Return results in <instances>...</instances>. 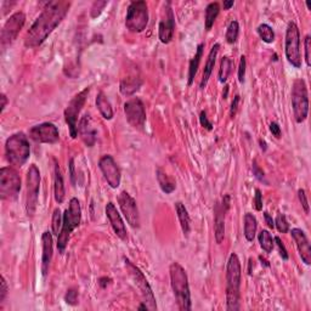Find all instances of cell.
<instances>
[{"label": "cell", "mask_w": 311, "mask_h": 311, "mask_svg": "<svg viewBox=\"0 0 311 311\" xmlns=\"http://www.w3.org/2000/svg\"><path fill=\"white\" fill-rule=\"evenodd\" d=\"M106 217H107L108 221H110L112 229H113L114 233L117 235L122 241H127L128 240V231L124 224L123 219H122L119 211L117 210V208L112 202H108L106 204Z\"/></svg>", "instance_id": "ffe728a7"}, {"label": "cell", "mask_w": 311, "mask_h": 311, "mask_svg": "<svg viewBox=\"0 0 311 311\" xmlns=\"http://www.w3.org/2000/svg\"><path fill=\"white\" fill-rule=\"evenodd\" d=\"M141 85H142V79L139 78V77L135 76L126 77V78L122 79L119 90L122 92V95L129 98V96L135 94L136 91H139Z\"/></svg>", "instance_id": "484cf974"}, {"label": "cell", "mask_w": 311, "mask_h": 311, "mask_svg": "<svg viewBox=\"0 0 311 311\" xmlns=\"http://www.w3.org/2000/svg\"><path fill=\"white\" fill-rule=\"evenodd\" d=\"M259 243H260L261 249L265 253H268V254H270L272 252V249H274L275 246V241H274V237L270 232H269L268 230H261L260 233H259L258 236Z\"/></svg>", "instance_id": "836d02e7"}, {"label": "cell", "mask_w": 311, "mask_h": 311, "mask_svg": "<svg viewBox=\"0 0 311 311\" xmlns=\"http://www.w3.org/2000/svg\"><path fill=\"white\" fill-rule=\"evenodd\" d=\"M82 221V207L78 198H72L69 206L63 213V223L59 236H57V249L61 254L65 253L67 243L69 241L70 233L81 225Z\"/></svg>", "instance_id": "277c9868"}, {"label": "cell", "mask_w": 311, "mask_h": 311, "mask_svg": "<svg viewBox=\"0 0 311 311\" xmlns=\"http://www.w3.org/2000/svg\"><path fill=\"white\" fill-rule=\"evenodd\" d=\"M124 264H126L127 270L129 271L130 277L133 278L134 283L136 284V287L139 288L141 296L143 298V303L146 304L149 310L155 311L157 310V304H156V298L153 294L152 288H151L149 281L143 275V272L140 270L137 266L134 264L133 261H130L128 258H124Z\"/></svg>", "instance_id": "ba28073f"}, {"label": "cell", "mask_w": 311, "mask_h": 311, "mask_svg": "<svg viewBox=\"0 0 311 311\" xmlns=\"http://www.w3.org/2000/svg\"><path fill=\"white\" fill-rule=\"evenodd\" d=\"M284 54H286L287 61L292 66L296 67V68H300V32L296 22H290L287 26L286 40H284Z\"/></svg>", "instance_id": "30bf717a"}, {"label": "cell", "mask_w": 311, "mask_h": 311, "mask_svg": "<svg viewBox=\"0 0 311 311\" xmlns=\"http://www.w3.org/2000/svg\"><path fill=\"white\" fill-rule=\"evenodd\" d=\"M41 247H43V254H41V271L44 276H46L49 272V266L53 259L54 247H53V235L49 231L41 235Z\"/></svg>", "instance_id": "603a6c76"}, {"label": "cell", "mask_w": 311, "mask_h": 311, "mask_svg": "<svg viewBox=\"0 0 311 311\" xmlns=\"http://www.w3.org/2000/svg\"><path fill=\"white\" fill-rule=\"evenodd\" d=\"M55 162V169H54V196L57 203L61 204L65 201V182H63V176L61 173L60 165Z\"/></svg>", "instance_id": "d4e9b609"}, {"label": "cell", "mask_w": 311, "mask_h": 311, "mask_svg": "<svg viewBox=\"0 0 311 311\" xmlns=\"http://www.w3.org/2000/svg\"><path fill=\"white\" fill-rule=\"evenodd\" d=\"M233 67V61L230 59V57L224 56L221 59L220 62V68H219V75H218V78H219L220 83H226L227 79L231 75V70H232Z\"/></svg>", "instance_id": "d6a6232c"}, {"label": "cell", "mask_w": 311, "mask_h": 311, "mask_svg": "<svg viewBox=\"0 0 311 311\" xmlns=\"http://www.w3.org/2000/svg\"><path fill=\"white\" fill-rule=\"evenodd\" d=\"M26 23V16L23 12L18 11L15 12L14 15L10 16L8 21L5 22L4 27L2 30V34H0V45L2 49L5 50L9 45H11L14 41L17 39L18 34L23 26Z\"/></svg>", "instance_id": "4fadbf2b"}, {"label": "cell", "mask_w": 311, "mask_h": 311, "mask_svg": "<svg viewBox=\"0 0 311 311\" xmlns=\"http://www.w3.org/2000/svg\"><path fill=\"white\" fill-rule=\"evenodd\" d=\"M220 50V44L216 43L213 46H211V49L209 51V55H208L206 66H204L203 69V76H202L201 83H200V88L204 89L206 88V85L208 84V81H209L211 73H213L214 66H216V61L218 57V54H219Z\"/></svg>", "instance_id": "cb8c5ba5"}, {"label": "cell", "mask_w": 311, "mask_h": 311, "mask_svg": "<svg viewBox=\"0 0 311 311\" xmlns=\"http://www.w3.org/2000/svg\"><path fill=\"white\" fill-rule=\"evenodd\" d=\"M111 278H108V277H101L100 280H99V284H100V287L101 288H106L108 286V284L111 283Z\"/></svg>", "instance_id": "db71d44e"}, {"label": "cell", "mask_w": 311, "mask_h": 311, "mask_svg": "<svg viewBox=\"0 0 311 311\" xmlns=\"http://www.w3.org/2000/svg\"><path fill=\"white\" fill-rule=\"evenodd\" d=\"M0 99H2V106H0L2 108H0V112L3 113V112H4V110H5L6 105H8V98H6L5 94H2V98H0Z\"/></svg>", "instance_id": "11a10c76"}, {"label": "cell", "mask_w": 311, "mask_h": 311, "mask_svg": "<svg viewBox=\"0 0 311 311\" xmlns=\"http://www.w3.org/2000/svg\"><path fill=\"white\" fill-rule=\"evenodd\" d=\"M156 175H157V180H158V184H159V186H161V190L164 192V194L169 195L175 190V187H176L175 181L173 180L172 178H169V176L166 175L161 168L157 169Z\"/></svg>", "instance_id": "4dcf8cb0"}, {"label": "cell", "mask_w": 311, "mask_h": 311, "mask_svg": "<svg viewBox=\"0 0 311 311\" xmlns=\"http://www.w3.org/2000/svg\"><path fill=\"white\" fill-rule=\"evenodd\" d=\"M298 198H299V202H300L301 207H303L304 211H305L306 214H309L310 207H309V202H307V197H306L305 190H303V188H300V190L298 191Z\"/></svg>", "instance_id": "ee69618b"}, {"label": "cell", "mask_w": 311, "mask_h": 311, "mask_svg": "<svg viewBox=\"0 0 311 311\" xmlns=\"http://www.w3.org/2000/svg\"><path fill=\"white\" fill-rule=\"evenodd\" d=\"M252 171H253V175H254L259 181L264 182V184H266V185H269V182L266 181V179H265V173L261 171L260 166L258 165L256 161H253V163H252Z\"/></svg>", "instance_id": "60d3db41"}, {"label": "cell", "mask_w": 311, "mask_h": 311, "mask_svg": "<svg viewBox=\"0 0 311 311\" xmlns=\"http://www.w3.org/2000/svg\"><path fill=\"white\" fill-rule=\"evenodd\" d=\"M89 91H90V88L83 89L81 92H78V94L69 101V104L67 105L65 110V121L67 126H68L69 134L72 139H76V137L78 136V117L82 108L84 107Z\"/></svg>", "instance_id": "8fae6325"}, {"label": "cell", "mask_w": 311, "mask_h": 311, "mask_svg": "<svg viewBox=\"0 0 311 311\" xmlns=\"http://www.w3.org/2000/svg\"><path fill=\"white\" fill-rule=\"evenodd\" d=\"M9 293V288L8 283H6V280L4 276H2V290H0V304H3L6 299V296Z\"/></svg>", "instance_id": "c3c4849f"}, {"label": "cell", "mask_w": 311, "mask_h": 311, "mask_svg": "<svg viewBox=\"0 0 311 311\" xmlns=\"http://www.w3.org/2000/svg\"><path fill=\"white\" fill-rule=\"evenodd\" d=\"M175 32V17L171 6V3H166L164 17L159 22L158 38L163 44H169L174 37Z\"/></svg>", "instance_id": "d6986e66"}, {"label": "cell", "mask_w": 311, "mask_h": 311, "mask_svg": "<svg viewBox=\"0 0 311 311\" xmlns=\"http://www.w3.org/2000/svg\"><path fill=\"white\" fill-rule=\"evenodd\" d=\"M231 197L225 195L221 202H217L214 206V236L218 245L224 241L225 237V216L230 209Z\"/></svg>", "instance_id": "9a60e30c"}, {"label": "cell", "mask_w": 311, "mask_h": 311, "mask_svg": "<svg viewBox=\"0 0 311 311\" xmlns=\"http://www.w3.org/2000/svg\"><path fill=\"white\" fill-rule=\"evenodd\" d=\"M127 122L135 129H143L146 123V111L143 102L139 98H133L124 104Z\"/></svg>", "instance_id": "5bb4252c"}, {"label": "cell", "mask_w": 311, "mask_h": 311, "mask_svg": "<svg viewBox=\"0 0 311 311\" xmlns=\"http://www.w3.org/2000/svg\"><path fill=\"white\" fill-rule=\"evenodd\" d=\"M149 25V8L146 2H131L127 10L126 27L131 33H141Z\"/></svg>", "instance_id": "52a82bcc"}, {"label": "cell", "mask_w": 311, "mask_h": 311, "mask_svg": "<svg viewBox=\"0 0 311 311\" xmlns=\"http://www.w3.org/2000/svg\"><path fill=\"white\" fill-rule=\"evenodd\" d=\"M69 171H70V179H72V182L73 184H76V180H75V159H70L69 161Z\"/></svg>", "instance_id": "f5cc1de1"}, {"label": "cell", "mask_w": 311, "mask_h": 311, "mask_svg": "<svg viewBox=\"0 0 311 311\" xmlns=\"http://www.w3.org/2000/svg\"><path fill=\"white\" fill-rule=\"evenodd\" d=\"M220 12L219 3H210L206 8V16H204V23H206V30L210 31L214 26V22L218 18Z\"/></svg>", "instance_id": "1f68e13d"}, {"label": "cell", "mask_w": 311, "mask_h": 311, "mask_svg": "<svg viewBox=\"0 0 311 311\" xmlns=\"http://www.w3.org/2000/svg\"><path fill=\"white\" fill-rule=\"evenodd\" d=\"M21 190V178L16 169L4 166L0 169V197L4 201H14Z\"/></svg>", "instance_id": "9c48e42d"}, {"label": "cell", "mask_w": 311, "mask_h": 311, "mask_svg": "<svg viewBox=\"0 0 311 311\" xmlns=\"http://www.w3.org/2000/svg\"><path fill=\"white\" fill-rule=\"evenodd\" d=\"M108 2H102V0H96V2H94V4H92L91 6V10H90V15L92 18H96L99 17V16L101 15V12L107 6Z\"/></svg>", "instance_id": "f35d334b"}, {"label": "cell", "mask_w": 311, "mask_h": 311, "mask_svg": "<svg viewBox=\"0 0 311 311\" xmlns=\"http://www.w3.org/2000/svg\"><path fill=\"white\" fill-rule=\"evenodd\" d=\"M240 34V25L237 21H231L226 30L225 39L229 44H235Z\"/></svg>", "instance_id": "d590c367"}, {"label": "cell", "mask_w": 311, "mask_h": 311, "mask_svg": "<svg viewBox=\"0 0 311 311\" xmlns=\"http://www.w3.org/2000/svg\"><path fill=\"white\" fill-rule=\"evenodd\" d=\"M270 131H271L272 135L276 137V139H280L282 131H281V127L278 126V123H276V122H272V123L270 124Z\"/></svg>", "instance_id": "681fc988"}, {"label": "cell", "mask_w": 311, "mask_h": 311, "mask_svg": "<svg viewBox=\"0 0 311 311\" xmlns=\"http://www.w3.org/2000/svg\"><path fill=\"white\" fill-rule=\"evenodd\" d=\"M238 104H240V95H236L235 98H233V101H232V104H231V107H230V117L231 118L235 117L237 108H238Z\"/></svg>", "instance_id": "f907efd6"}, {"label": "cell", "mask_w": 311, "mask_h": 311, "mask_svg": "<svg viewBox=\"0 0 311 311\" xmlns=\"http://www.w3.org/2000/svg\"><path fill=\"white\" fill-rule=\"evenodd\" d=\"M233 5H235V2H233V0H226V2L223 3L224 10H230Z\"/></svg>", "instance_id": "9f6ffc18"}, {"label": "cell", "mask_w": 311, "mask_h": 311, "mask_svg": "<svg viewBox=\"0 0 311 311\" xmlns=\"http://www.w3.org/2000/svg\"><path fill=\"white\" fill-rule=\"evenodd\" d=\"M227 95H229V85H225V91L223 92V98L227 99Z\"/></svg>", "instance_id": "91938a15"}, {"label": "cell", "mask_w": 311, "mask_h": 311, "mask_svg": "<svg viewBox=\"0 0 311 311\" xmlns=\"http://www.w3.org/2000/svg\"><path fill=\"white\" fill-rule=\"evenodd\" d=\"M200 123H201V126L203 128H206L207 130H209V131L213 130V124H211V122L208 119L206 111H202L200 113Z\"/></svg>", "instance_id": "7dc6e473"}, {"label": "cell", "mask_w": 311, "mask_h": 311, "mask_svg": "<svg viewBox=\"0 0 311 311\" xmlns=\"http://www.w3.org/2000/svg\"><path fill=\"white\" fill-rule=\"evenodd\" d=\"M30 137L39 143H56L60 140V134L55 124L46 122L32 128L30 130Z\"/></svg>", "instance_id": "ac0fdd59"}, {"label": "cell", "mask_w": 311, "mask_h": 311, "mask_svg": "<svg viewBox=\"0 0 311 311\" xmlns=\"http://www.w3.org/2000/svg\"><path fill=\"white\" fill-rule=\"evenodd\" d=\"M5 156L8 162L15 168H21L31 156V146L23 133H16L6 140Z\"/></svg>", "instance_id": "5b68a950"}, {"label": "cell", "mask_w": 311, "mask_h": 311, "mask_svg": "<svg viewBox=\"0 0 311 311\" xmlns=\"http://www.w3.org/2000/svg\"><path fill=\"white\" fill-rule=\"evenodd\" d=\"M259 145H260V149L262 151H266V149H268V145H266V141L265 140H259Z\"/></svg>", "instance_id": "6f0895ef"}, {"label": "cell", "mask_w": 311, "mask_h": 311, "mask_svg": "<svg viewBox=\"0 0 311 311\" xmlns=\"http://www.w3.org/2000/svg\"><path fill=\"white\" fill-rule=\"evenodd\" d=\"M264 218H265V221H266V225L270 227V229H274L275 223H274V220H272L271 216L268 213V211H264Z\"/></svg>", "instance_id": "816d5d0a"}, {"label": "cell", "mask_w": 311, "mask_h": 311, "mask_svg": "<svg viewBox=\"0 0 311 311\" xmlns=\"http://www.w3.org/2000/svg\"><path fill=\"white\" fill-rule=\"evenodd\" d=\"M274 241H275V245L277 246L278 253H280L281 258L283 259V260H288L290 255H288V252H287L286 247H284V245H283V242H282V240L278 236H276V237H274Z\"/></svg>", "instance_id": "b9f144b4"}, {"label": "cell", "mask_w": 311, "mask_h": 311, "mask_svg": "<svg viewBox=\"0 0 311 311\" xmlns=\"http://www.w3.org/2000/svg\"><path fill=\"white\" fill-rule=\"evenodd\" d=\"M70 8V3L65 0H54L46 3L41 14L31 26L25 38L27 47H37L45 41L54 30L59 26Z\"/></svg>", "instance_id": "6da1fadb"}, {"label": "cell", "mask_w": 311, "mask_h": 311, "mask_svg": "<svg viewBox=\"0 0 311 311\" xmlns=\"http://www.w3.org/2000/svg\"><path fill=\"white\" fill-rule=\"evenodd\" d=\"M256 32H258V35L260 37V39L264 41L266 44H271L274 43L275 40V32L272 30V27H270L269 25L262 23L256 28Z\"/></svg>", "instance_id": "e575fe53"}, {"label": "cell", "mask_w": 311, "mask_h": 311, "mask_svg": "<svg viewBox=\"0 0 311 311\" xmlns=\"http://www.w3.org/2000/svg\"><path fill=\"white\" fill-rule=\"evenodd\" d=\"M291 235L296 242L297 249L299 252L301 260L305 265L311 264V246L305 232L301 229H292Z\"/></svg>", "instance_id": "44dd1931"}, {"label": "cell", "mask_w": 311, "mask_h": 311, "mask_svg": "<svg viewBox=\"0 0 311 311\" xmlns=\"http://www.w3.org/2000/svg\"><path fill=\"white\" fill-rule=\"evenodd\" d=\"M78 134L81 135L83 142L88 147H92L95 145L96 139H98V131L91 124L90 115L85 114L79 122Z\"/></svg>", "instance_id": "7402d4cb"}, {"label": "cell", "mask_w": 311, "mask_h": 311, "mask_svg": "<svg viewBox=\"0 0 311 311\" xmlns=\"http://www.w3.org/2000/svg\"><path fill=\"white\" fill-rule=\"evenodd\" d=\"M99 168L104 175L105 180L107 181V184L111 186L112 188L119 187L121 185V169L115 163L114 158L110 155L102 156L99 161Z\"/></svg>", "instance_id": "e0dca14e"}, {"label": "cell", "mask_w": 311, "mask_h": 311, "mask_svg": "<svg viewBox=\"0 0 311 311\" xmlns=\"http://www.w3.org/2000/svg\"><path fill=\"white\" fill-rule=\"evenodd\" d=\"M241 278L242 268L236 253L230 255L226 266V310L237 311L241 307Z\"/></svg>", "instance_id": "7a4b0ae2"}, {"label": "cell", "mask_w": 311, "mask_h": 311, "mask_svg": "<svg viewBox=\"0 0 311 311\" xmlns=\"http://www.w3.org/2000/svg\"><path fill=\"white\" fill-rule=\"evenodd\" d=\"M243 223H245V230H243V233H245L246 240L248 242H253L255 238L256 229H258V221H256V218L253 216L252 213H246Z\"/></svg>", "instance_id": "f546056e"}, {"label": "cell", "mask_w": 311, "mask_h": 311, "mask_svg": "<svg viewBox=\"0 0 311 311\" xmlns=\"http://www.w3.org/2000/svg\"><path fill=\"white\" fill-rule=\"evenodd\" d=\"M252 266H253V259H249V268H248L249 275H252Z\"/></svg>", "instance_id": "94428289"}, {"label": "cell", "mask_w": 311, "mask_h": 311, "mask_svg": "<svg viewBox=\"0 0 311 311\" xmlns=\"http://www.w3.org/2000/svg\"><path fill=\"white\" fill-rule=\"evenodd\" d=\"M259 259H260L261 264H262V265H265L266 268H269V266H270V264H269V261H268V260H265L264 258H261V256H259Z\"/></svg>", "instance_id": "680465c9"}, {"label": "cell", "mask_w": 311, "mask_h": 311, "mask_svg": "<svg viewBox=\"0 0 311 311\" xmlns=\"http://www.w3.org/2000/svg\"><path fill=\"white\" fill-rule=\"evenodd\" d=\"M118 204L123 213L124 218L128 221V224L133 227V229H139L140 227V214L137 209L136 201L128 194L127 191H122L118 195Z\"/></svg>", "instance_id": "2e32d148"}, {"label": "cell", "mask_w": 311, "mask_h": 311, "mask_svg": "<svg viewBox=\"0 0 311 311\" xmlns=\"http://www.w3.org/2000/svg\"><path fill=\"white\" fill-rule=\"evenodd\" d=\"M292 107H293L294 119L297 123H303L309 113V94L304 79H296L292 86Z\"/></svg>", "instance_id": "8992f818"}, {"label": "cell", "mask_w": 311, "mask_h": 311, "mask_svg": "<svg viewBox=\"0 0 311 311\" xmlns=\"http://www.w3.org/2000/svg\"><path fill=\"white\" fill-rule=\"evenodd\" d=\"M65 301L68 305H77V301H78V291H77L76 288H69L65 296Z\"/></svg>", "instance_id": "ab89813d"}, {"label": "cell", "mask_w": 311, "mask_h": 311, "mask_svg": "<svg viewBox=\"0 0 311 311\" xmlns=\"http://www.w3.org/2000/svg\"><path fill=\"white\" fill-rule=\"evenodd\" d=\"M203 49H204V44L203 43L198 44L196 55H195L194 59L190 61V65H188V86L192 85L195 77L197 75V70L200 68L201 60L202 57H203Z\"/></svg>", "instance_id": "f1b7e54d"}, {"label": "cell", "mask_w": 311, "mask_h": 311, "mask_svg": "<svg viewBox=\"0 0 311 311\" xmlns=\"http://www.w3.org/2000/svg\"><path fill=\"white\" fill-rule=\"evenodd\" d=\"M246 67H247V61H246V56H241V59H240V66H238V82L243 84L245 83V78H246Z\"/></svg>", "instance_id": "7bdbcfd3"}, {"label": "cell", "mask_w": 311, "mask_h": 311, "mask_svg": "<svg viewBox=\"0 0 311 311\" xmlns=\"http://www.w3.org/2000/svg\"><path fill=\"white\" fill-rule=\"evenodd\" d=\"M40 179L39 169L35 164H32L27 172V187H26V211L30 219L34 217L35 209H37Z\"/></svg>", "instance_id": "7c38bea8"}, {"label": "cell", "mask_w": 311, "mask_h": 311, "mask_svg": "<svg viewBox=\"0 0 311 311\" xmlns=\"http://www.w3.org/2000/svg\"><path fill=\"white\" fill-rule=\"evenodd\" d=\"M169 275H171V286L179 309L190 311L192 307L191 292L185 269L179 262L174 261L169 266Z\"/></svg>", "instance_id": "3957f363"}, {"label": "cell", "mask_w": 311, "mask_h": 311, "mask_svg": "<svg viewBox=\"0 0 311 311\" xmlns=\"http://www.w3.org/2000/svg\"><path fill=\"white\" fill-rule=\"evenodd\" d=\"M253 206H254L255 210H262V195L259 188H255V196L254 200H253Z\"/></svg>", "instance_id": "bcb514c9"}, {"label": "cell", "mask_w": 311, "mask_h": 311, "mask_svg": "<svg viewBox=\"0 0 311 311\" xmlns=\"http://www.w3.org/2000/svg\"><path fill=\"white\" fill-rule=\"evenodd\" d=\"M96 107H98L99 112H100V114L104 117V119L106 121H111L112 118H113V108H112V105L110 100L107 99V96H106L104 92L100 91L96 96V100H95Z\"/></svg>", "instance_id": "4316f807"}, {"label": "cell", "mask_w": 311, "mask_h": 311, "mask_svg": "<svg viewBox=\"0 0 311 311\" xmlns=\"http://www.w3.org/2000/svg\"><path fill=\"white\" fill-rule=\"evenodd\" d=\"M275 223V227H276L278 232L281 233H287L288 231H290V224H288L287 218L284 214L278 213L276 217V220L274 221Z\"/></svg>", "instance_id": "74e56055"}, {"label": "cell", "mask_w": 311, "mask_h": 311, "mask_svg": "<svg viewBox=\"0 0 311 311\" xmlns=\"http://www.w3.org/2000/svg\"><path fill=\"white\" fill-rule=\"evenodd\" d=\"M62 223H63V216L61 214L60 208H56L54 210L53 219H51V230H53V235L59 236L61 229H62Z\"/></svg>", "instance_id": "8d00e7d4"}, {"label": "cell", "mask_w": 311, "mask_h": 311, "mask_svg": "<svg viewBox=\"0 0 311 311\" xmlns=\"http://www.w3.org/2000/svg\"><path fill=\"white\" fill-rule=\"evenodd\" d=\"M304 46H305V62L307 67L311 66V56H310V51H311V38L310 35H306L305 40H304Z\"/></svg>", "instance_id": "f6af8a7d"}, {"label": "cell", "mask_w": 311, "mask_h": 311, "mask_svg": "<svg viewBox=\"0 0 311 311\" xmlns=\"http://www.w3.org/2000/svg\"><path fill=\"white\" fill-rule=\"evenodd\" d=\"M175 211H176V214H178L179 221H180L182 232H184V235L187 237L188 233H190V230H191V220H190V216H188V211H187V209H186L185 204L182 203V202H176Z\"/></svg>", "instance_id": "83f0119b"}]
</instances>
